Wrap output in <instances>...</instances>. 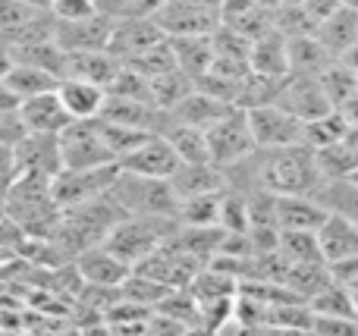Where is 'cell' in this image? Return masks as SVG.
<instances>
[{
    "mask_svg": "<svg viewBox=\"0 0 358 336\" xmlns=\"http://www.w3.org/2000/svg\"><path fill=\"white\" fill-rule=\"evenodd\" d=\"M311 35H315L334 57L349 54V50H355V44H358V10L340 6V10L330 13L327 19H321Z\"/></svg>",
    "mask_w": 358,
    "mask_h": 336,
    "instance_id": "20",
    "label": "cell"
},
{
    "mask_svg": "<svg viewBox=\"0 0 358 336\" xmlns=\"http://www.w3.org/2000/svg\"><path fill=\"white\" fill-rule=\"evenodd\" d=\"M113 31V19L104 13H92L76 22H54V44L63 54H79V50H107Z\"/></svg>",
    "mask_w": 358,
    "mask_h": 336,
    "instance_id": "9",
    "label": "cell"
},
{
    "mask_svg": "<svg viewBox=\"0 0 358 336\" xmlns=\"http://www.w3.org/2000/svg\"><path fill=\"white\" fill-rule=\"evenodd\" d=\"M126 3L129 0H92V6L98 13H104V16H110V19H120L126 13Z\"/></svg>",
    "mask_w": 358,
    "mask_h": 336,
    "instance_id": "46",
    "label": "cell"
},
{
    "mask_svg": "<svg viewBox=\"0 0 358 336\" xmlns=\"http://www.w3.org/2000/svg\"><path fill=\"white\" fill-rule=\"evenodd\" d=\"M10 54L13 63H29V66H38L44 73H54L57 79H63V73H66V54L54 44V38L19 44V48H10Z\"/></svg>",
    "mask_w": 358,
    "mask_h": 336,
    "instance_id": "31",
    "label": "cell"
},
{
    "mask_svg": "<svg viewBox=\"0 0 358 336\" xmlns=\"http://www.w3.org/2000/svg\"><path fill=\"white\" fill-rule=\"evenodd\" d=\"M16 154V173H29V176H44L54 180L60 173V157H57V136H29L13 148Z\"/></svg>",
    "mask_w": 358,
    "mask_h": 336,
    "instance_id": "15",
    "label": "cell"
},
{
    "mask_svg": "<svg viewBox=\"0 0 358 336\" xmlns=\"http://www.w3.org/2000/svg\"><path fill=\"white\" fill-rule=\"evenodd\" d=\"M321 82L324 94H327L330 107L334 110H343V107H352L358 101V73H355V63H346V60H336L317 75Z\"/></svg>",
    "mask_w": 358,
    "mask_h": 336,
    "instance_id": "25",
    "label": "cell"
},
{
    "mask_svg": "<svg viewBox=\"0 0 358 336\" xmlns=\"http://www.w3.org/2000/svg\"><path fill=\"white\" fill-rule=\"evenodd\" d=\"M25 6H31V10H38V13H48V6H50V0H22Z\"/></svg>",
    "mask_w": 358,
    "mask_h": 336,
    "instance_id": "50",
    "label": "cell"
},
{
    "mask_svg": "<svg viewBox=\"0 0 358 336\" xmlns=\"http://www.w3.org/2000/svg\"><path fill=\"white\" fill-rule=\"evenodd\" d=\"M73 268L76 274H79L82 283H88L92 289H117L120 283L126 280V274H129V264L120 261L117 255H113L110 249H104V245H88V249L76 251L73 255Z\"/></svg>",
    "mask_w": 358,
    "mask_h": 336,
    "instance_id": "12",
    "label": "cell"
},
{
    "mask_svg": "<svg viewBox=\"0 0 358 336\" xmlns=\"http://www.w3.org/2000/svg\"><path fill=\"white\" fill-rule=\"evenodd\" d=\"M327 274H330V283H336V286L352 289V293H355V286H358V255L340 258V261H330L327 264Z\"/></svg>",
    "mask_w": 358,
    "mask_h": 336,
    "instance_id": "42",
    "label": "cell"
},
{
    "mask_svg": "<svg viewBox=\"0 0 358 336\" xmlns=\"http://www.w3.org/2000/svg\"><path fill=\"white\" fill-rule=\"evenodd\" d=\"M57 98H60L63 110L69 113V119H94L104 104V88L92 85L85 79H76V75H63L57 79Z\"/></svg>",
    "mask_w": 358,
    "mask_h": 336,
    "instance_id": "17",
    "label": "cell"
},
{
    "mask_svg": "<svg viewBox=\"0 0 358 336\" xmlns=\"http://www.w3.org/2000/svg\"><path fill=\"white\" fill-rule=\"evenodd\" d=\"M195 3H204V6H214V10H217V6H220V0H195Z\"/></svg>",
    "mask_w": 358,
    "mask_h": 336,
    "instance_id": "52",
    "label": "cell"
},
{
    "mask_svg": "<svg viewBox=\"0 0 358 336\" xmlns=\"http://www.w3.org/2000/svg\"><path fill=\"white\" fill-rule=\"evenodd\" d=\"M148 92H151V104L161 107V110H170L182 94L192 92V79L173 66V69H167V73H161V75H151Z\"/></svg>",
    "mask_w": 358,
    "mask_h": 336,
    "instance_id": "35",
    "label": "cell"
},
{
    "mask_svg": "<svg viewBox=\"0 0 358 336\" xmlns=\"http://www.w3.org/2000/svg\"><path fill=\"white\" fill-rule=\"evenodd\" d=\"M198 268H201V261L192 258L189 251L176 242V236H170V239H164L155 251H148L132 270L151 277V280H157L167 289H176V286H189V280L195 277Z\"/></svg>",
    "mask_w": 358,
    "mask_h": 336,
    "instance_id": "5",
    "label": "cell"
},
{
    "mask_svg": "<svg viewBox=\"0 0 358 336\" xmlns=\"http://www.w3.org/2000/svg\"><path fill=\"white\" fill-rule=\"evenodd\" d=\"M176 167L179 157L173 154V148H170V142L164 136H148L132 151H126L123 157H117V170L136 176H151V180H170Z\"/></svg>",
    "mask_w": 358,
    "mask_h": 336,
    "instance_id": "10",
    "label": "cell"
},
{
    "mask_svg": "<svg viewBox=\"0 0 358 336\" xmlns=\"http://www.w3.org/2000/svg\"><path fill=\"white\" fill-rule=\"evenodd\" d=\"M117 66L120 60L110 50H79V54H66V73L63 75H76V79H85L92 85L107 88Z\"/></svg>",
    "mask_w": 358,
    "mask_h": 336,
    "instance_id": "27",
    "label": "cell"
},
{
    "mask_svg": "<svg viewBox=\"0 0 358 336\" xmlns=\"http://www.w3.org/2000/svg\"><path fill=\"white\" fill-rule=\"evenodd\" d=\"M315 239H317V251H321L324 264L358 255V224H355V217L327 214V217L321 220V226L315 230Z\"/></svg>",
    "mask_w": 358,
    "mask_h": 336,
    "instance_id": "13",
    "label": "cell"
},
{
    "mask_svg": "<svg viewBox=\"0 0 358 336\" xmlns=\"http://www.w3.org/2000/svg\"><path fill=\"white\" fill-rule=\"evenodd\" d=\"M170 54L179 73H185L192 82L210 66L214 60V48H210V35H173L167 38Z\"/></svg>",
    "mask_w": 358,
    "mask_h": 336,
    "instance_id": "23",
    "label": "cell"
},
{
    "mask_svg": "<svg viewBox=\"0 0 358 336\" xmlns=\"http://www.w3.org/2000/svg\"><path fill=\"white\" fill-rule=\"evenodd\" d=\"M245 123L255 138V148H280V145H296L302 138V119H296L277 104L248 107Z\"/></svg>",
    "mask_w": 358,
    "mask_h": 336,
    "instance_id": "6",
    "label": "cell"
},
{
    "mask_svg": "<svg viewBox=\"0 0 358 336\" xmlns=\"http://www.w3.org/2000/svg\"><path fill=\"white\" fill-rule=\"evenodd\" d=\"M16 104H19V98L10 92V88H6V82L0 79V113H3V110H13Z\"/></svg>",
    "mask_w": 358,
    "mask_h": 336,
    "instance_id": "47",
    "label": "cell"
},
{
    "mask_svg": "<svg viewBox=\"0 0 358 336\" xmlns=\"http://www.w3.org/2000/svg\"><path fill=\"white\" fill-rule=\"evenodd\" d=\"M330 63H334V54L315 35L286 38V66H289V75H321Z\"/></svg>",
    "mask_w": 358,
    "mask_h": 336,
    "instance_id": "22",
    "label": "cell"
},
{
    "mask_svg": "<svg viewBox=\"0 0 358 336\" xmlns=\"http://www.w3.org/2000/svg\"><path fill=\"white\" fill-rule=\"evenodd\" d=\"M327 283H330V274H327V264L324 261H296L286 268V277H283V286L305 302L315 293H321Z\"/></svg>",
    "mask_w": 358,
    "mask_h": 336,
    "instance_id": "32",
    "label": "cell"
},
{
    "mask_svg": "<svg viewBox=\"0 0 358 336\" xmlns=\"http://www.w3.org/2000/svg\"><path fill=\"white\" fill-rule=\"evenodd\" d=\"M315 167L321 180H340V176H355L358 170V148H355V132L340 142L327 145V148L315 151Z\"/></svg>",
    "mask_w": 358,
    "mask_h": 336,
    "instance_id": "29",
    "label": "cell"
},
{
    "mask_svg": "<svg viewBox=\"0 0 358 336\" xmlns=\"http://www.w3.org/2000/svg\"><path fill=\"white\" fill-rule=\"evenodd\" d=\"M25 136H29V129H25V123H22V117H19L16 107L0 113V145H10V148H16V145L22 142Z\"/></svg>",
    "mask_w": 358,
    "mask_h": 336,
    "instance_id": "43",
    "label": "cell"
},
{
    "mask_svg": "<svg viewBox=\"0 0 358 336\" xmlns=\"http://www.w3.org/2000/svg\"><path fill=\"white\" fill-rule=\"evenodd\" d=\"M277 251L289 264H296V261H321L317 239H315V233L311 230H280Z\"/></svg>",
    "mask_w": 358,
    "mask_h": 336,
    "instance_id": "37",
    "label": "cell"
},
{
    "mask_svg": "<svg viewBox=\"0 0 358 336\" xmlns=\"http://www.w3.org/2000/svg\"><path fill=\"white\" fill-rule=\"evenodd\" d=\"M273 104L283 107L286 113H292V117L302 119V123L334 110L327 94H324V88H321V82H317V75H286L283 88H280Z\"/></svg>",
    "mask_w": 358,
    "mask_h": 336,
    "instance_id": "11",
    "label": "cell"
},
{
    "mask_svg": "<svg viewBox=\"0 0 358 336\" xmlns=\"http://www.w3.org/2000/svg\"><path fill=\"white\" fill-rule=\"evenodd\" d=\"M10 66H13V54H10V48L0 41V79L10 73Z\"/></svg>",
    "mask_w": 358,
    "mask_h": 336,
    "instance_id": "48",
    "label": "cell"
},
{
    "mask_svg": "<svg viewBox=\"0 0 358 336\" xmlns=\"http://www.w3.org/2000/svg\"><path fill=\"white\" fill-rule=\"evenodd\" d=\"M248 69L267 79H286L289 66H286V38L277 29L264 31L261 38H255L248 48Z\"/></svg>",
    "mask_w": 358,
    "mask_h": 336,
    "instance_id": "21",
    "label": "cell"
},
{
    "mask_svg": "<svg viewBox=\"0 0 358 336\" xmlns=\"http://www.w3.org/2000/svg\"><path fill=\"white\" fill-rule=\"evenodd\" d=\"M204 142H208V154H210V163L217 167H233V163L245 161L248 154L255 151V138L248 132V123H245V110L233 107L229 113H223L217 123H210L204 129Z\"/></svg>",
    "mask_w": 358,
    "mask_h": 336,
    "instance_id": "4",
    "label": "cell"
},
{
    "mask_svg": "<svg viewBox=\"0 0 358 336\" xmlns=\"http://www.w3.org/2000/svg\"><path fill=\"white\" fill-rule=\"evenodd\" d=\"M110 198L123 207V214H155V217H173L176 220V192L170 180H151V176H136L117 170L110 182Z\"/></svg>",
    "mask_w": 358,
    "mask_h": 336,
    "instance_id": "2",
    "label": "cell"
},
{
    "mask_svg": "<svg viewBox=\"0 0 358 336\" xmlns=\"http://www.w3.org/2000/svg\"><path fill=\"white\" fill-rule=\"evenodd\" d=\"M16 176V154L10 145H0V182H13Z\"/></svg>",
    "mask_w": 358,
    "mask_h": 336,
    "instance_id": "45",
    "label": "cell"
},
{
    "mask_svg": "<svg viewBox=\"0 0 358 336\" xmlns=\"http://www.w3.org/2000/svg\"><path fill=\"white\" fill-rule=\"evenodd\" d=\"M157 29L167 38L173 35H210L220 25L214 6L195 3V0H167L161 10L155 13Z\"/></svg>",
    "mask_w": 358,
    "mask_h": 336,
    "instance_id": "7",
    "label": "cell"
},
{
    "mask_svg": "<svg viewBox=\"0 0 358 336\" xmlns=\"http://www.w3.org/2000/svg\"><path fill=\"white\" fill-rule=\"evenodd\" d=\"M311 201L321 207L324 214H343V217H355L358 214V186L355 176H340V180H321L317 189L311 192Z\"/></svg>",
    "mask_w": 358,
    "mask_h": 336,
    "instance_id": "24",
    "label": "cell"
},
{
    "mask_svg": "<svg viewBox=\"0 0 358 336\" xmlns=\"http://www.w3.org/2000/svg\"><path fill=\"white\" fill-rule=\"evenodd\" d=\"M308 308L317 314H340V318H358V299L352 289H343L336 283H327L321 293L308 299Z\"/></svg>",
    "mask_w": 358,
    "mask_h": 336,
    "instance_id": "36",
    "label": "cell"
},
{
    "mask_svg": "<svg viewBox=\"0 0 358 336\" xmlns=\"http://www.w3.org/2000/svg\"><path fill=\"white\" fill-rule=\"evenodd\" d=\"M220 198H223V192H208V195L179 198L176 224L179 226H210V224H217V214H220Z\"/></svg>",
    "mask_w": 358,
    "mask_h": 336,
    "instance_id": "34",
    "label": "cell"
},
{
    "mask_svg": "<svg viewBox=\"0 0 358 336\" xmlns=\"http://www.w3.org/2000/svg\"><path fill=\"white\" fill-rule=\"evenodd\" d=\"M161 136L170 142V148H173V154L179 157V163H210L208 142H204L201 129L185 126V123H176V119L170 117V126L161 132Z\"/></svg>",
    "mask_w": 358,
    "mask_h": 336,
    "instance_id": "30",
    "label": "cell"
},
{
    "mask_svg": "<svg viewBox=\"0 0 358 336\" xmlns=\"http://www.w3.org/2000/svg\"><path fill=\"white\" fill-rule=\"evenodd\" d=\"M352 132H358V123H352L349 117H343L340 110H327L324 117L305 119L302 123V138H299V142H302L305 148L317 151V148H327V145L352 136Z\"/></svg>",
    "mask_w": 358,
    "mask_h": 336,
    "instance_id": "26",
    "label": "cell"
},
{
    "mask_svg": "<svg viewBox=\"0 0 358 336\" xmlns=\"http://www.w3.org/2000/svg\"><path fill=\"white\" fill-rule=\"evenodd\" d=\"M94 119H98V117H94ZM98 129H101L104 145L110 148L113 161H117V157H123L126 151H132L138 142H145V138L151 136V132H145V129H132V126H120V123H104V119H98Z\"/></svg>",
    "mask_w": 358,
    "mask_h": 336,
    "instance_id": "39",
    "label": "cell"
},
{
    "mask_svg": "<svg viewBox=\"0 0 358 336\" xmlns=\"http://www.w3.org/2000/svg\"><path fill=\"white\" fill-rule=\"evenodd\" d=\"M236 104H227V101H217L210 98V94L198 92L195 85H192L189 94H182V98L176 101L173 107H170V117L176 119V123H185V126H195V129H208L210 123H217V119L223 117V113H229Z\"/></svg>",
    "mask_w": 358,
    "mask_h": 336,
    "instance_id": "19",
    "label": "cell"
},
{
    "mask_svg": "<svg viewBox=\"0 0 358 336\" xmlns=\"http://www.w3.org/2000/svg\"><path fill=\"white\" fill-rule=\"evenodd\" d=\"M164 38L167 35L157 29L155 19L120 16V19H113V31H110V44H107V50H110L117 60H123V57L136 54V50L148 48V44L164 41Z\"/></svg>",
    "mask_w": 358,
    "mask_h": 336,
    "instance_id": "16",
    "label": "cell"
},
{
    "mask_svg": "<svg viewBox=\"0 0 358 336\" xmlns=\"http://www.w3.org/2000/svg\"><path fill=\"white\" fill-rule=\"evenodd\" d=\"M48 13L54 22H76V19H85L98 10L92 6V0H50Z\"/></svg>",
    "mask_w": 358,
    "mask_h": 336,
    "instance_id": "41",
    "label": "cell"
},
{
    "mask_svg": "<svg viewBox=\"0 0 358 336\" xmlns=\"http://www.w3.org/2000/svg\"><path fill=\"white\" fill-rule=\"evenodd\" d=\"M340 6H346V10H355L358 0H340Z\"/></svg>",
    "mask_w": 358,
    "mask_h": 336,
    "instance_id": "51",
    "label": "cell"
},
{
    "mask_svg": "<svg viewBox=\"0 0 358 336\" xmlns=\"http://www.w3.org/2000/svg\"><path fill=\"white\" fill-rule=\"evenodd\" d=\"M3 82L19 101L31 98V94H41V92H54L57 88V75L54 73H44V69L29 66V63H13L10 73L3 75Z\"/></svg>",
    "mask_w": 358,
    "mask_h": 336,
    "instance_id": "33",
    "label": "cell"
},
{
    "mask_svg": "<svg viewBox=\"0 0 358 336\" xmlns=\"http://www.w3.org/2000/svg\"><path fill=\"white\" fill-rule=\"evenodd\" d=\"M255 6H261V10L273 13V10H280V6H283V0H255Z\"/></svg>",
    "mask_w": 358,
    "mask_h": 336,
    "instance_id": "49",
    "label": "cell"
},
{
    "mask_svg": "<svg viewBox=\"0 0 358 336\" xmlns=\"http://www.w3.org/2000/svg\"><path fill=\"white\" fill-rule=\"evenodd\" d=\"M19 117H22L25 129L35 132V136H57L63 126H69V113L63 110L60 98L57 92H41V94H31V98H22L16 104Z\"/></svg>",
    "mask_w": 358,
    "mask_h": 336,
    "instance_id": "14",
    "label": "cell"
},
{
    "mask_svg": "<svg viewBox=\"0 0 358 336\" xmlns=\"http://www.w3.org/2000/svg\"><path fill=\"white\" fill-rule=\"evenodd\" d=\"M283 3H292V6H299V3H302V0H283Z\"/></svg>",
    "mask_w": 358,
    "mask_h": 336,
    "instance_id": "53",
    "label": "cell"
},
{
    "mask_svg": "<svg viewBox=\"0 0 358 336\" xmlns=\"http://www.w3.org/2000/svg\"><path fill=\"white\" fill-rule=\"evenodd\" d=\"M57 157H60V170H94L117 163L101 138L98 119H73L69 126H63L57 132Z\"/></svg>",
    "mask_w": 358,
    "mask_h": 336,
    "instance_id": "3",
    "label": "cell"
},
{
    "mask_svg": "<svg viewBox=\"0 0 358 336\" xmlns=\"http://www.w3.org/2000/svg\"><path fill=\"white\" fill-rule=\"evenodd\" d=\"M308 333H317V336H352V333H358V318H340V314L311 312Z\"/></svg>",
    "mask_w": 358,
    "mask_h": 336,
    "instance_id": "40",
    "label": "cell"
},
{
    "mask_svg": "<svg viewBox=\"0 0 358 336\" xmlns=\"http://www.w3.org/2000/svg\"><path fill=\"white\" fill-rule=\"evenodd\" d=\"M173 217H155V214H123L110 230L104 233L101 245L110 249L120 261H126L129 268H136L148 251H155L164 239H170L176 233Z\"/></svg>",
    "mask_w": 358,
    "mask_h": 336,
    "instance_id": "1",
    "label": "cell"
},
{
    "mask_svg": "<svg viewBox=\"0 0 358 336\" xmlns=\"http://www.w3.org/2000/svg\"><path fill=\"white\" fill-rule=\"evenodd\" d=\"M327 214L311 201V195H277V226L280 230H311L321 226Z\"/></svg>",
    "mask_w": 358,
    "mask_h": 336,
    "instance_id": "28",
    "label": "cell"
},
{
    "mask_svg": "<svg viewBox=\"0 0 358 336\" xmlns=\"http://www.w3.org/2000/svg\"><path fill=\"white\" fill-rule=\"evenodd\" d=\"M164 293H167V286H161L157 280L138 274V270H129V274H126V280L117 286L120 299H129V302H136V305H145V308H155L157 302L164 299Z\"/></svg>",
    "mask_w": 358,
    "mask_h": 336,
    "instance_id": "38",
    "label": "cell"
},
{
    "mask_svg": "<svg viewBox=\"0 0 358 336\" xmlns=\"http://www.w3.org/2000/svg\"><path fill=\"white\" fill-rule=\"evenodd\" d=\"M176 198H192V195H208L227 189V170L217 163H179L170 176Z\"/></svg>",
    "mask_w": 358,
    "mask_h": 336,
    "instance_id": "18",
    "label": "cell"
},
{
    "mask_svg": "<svg viewBox=\"0 0 358 336\" xmlns=\"http://www.w3.org/2000/svg\"><path fill=\"white\" fill-rule=\"evenodd\" d=\"M113 176H117V163L94 170H60L50 180V195H54L57 207L79 205V201H88L94 195H104L110 189Z\"/></svg>",
    "mask_w": 358,
    "mask_h": 336,
    "instance_id": "8",
    "label": "cell"
},
{
    "mask_svg": "<svg viewBox=\"0 0 358 336\" xmlns=\"http://www.w3.org/2000/svg\"><path fill=\"white\" fill-rule=\"evenodd\" d=\"M167 3V0H129L126 3V13L123 16H138V19H155V13L161 10V6Z\"/></svg>",
    "mask_w": 358,
    "mask_h": 336,
    "instance_id": "44",
    "label": "cell"
}]
</instances>
